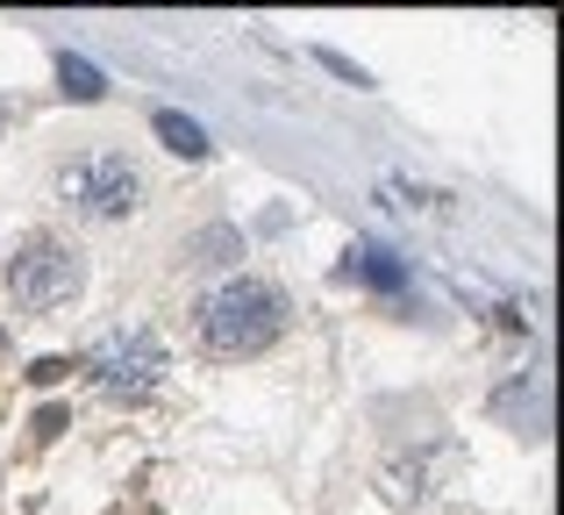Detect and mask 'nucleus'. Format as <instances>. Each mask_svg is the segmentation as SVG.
Listing matches in <instances>:
<instances>
[{"label": "nucleus", "instance_id": "nucleus-1", "mask_svg": "<svg viewBox=\"0 0 564 515\" xmlns=\"http://www.w3.org/2000/svg\"><path fill=\"white\" fill-rule=\"evenodd\" d=\"M286 322H293L286 287H272V279H258V272L215 279V287L200 293V308H193V330H200V344L215 351V358H258L264 344L286 336Z\"/></svg>", "mask_w": 564, "mask_h": 515}, {"label": "nucleus", "instance_id": "nucleus-3", "mask_svg": "<svg viewBox=\"0 0 564 515\" xmlns=\"http://www.w3.org/2000/svg\"><path fill=\"white\" fill-rule=\"evenodd\" d=\"M86 373H94V387H108L115 401H143V394H158L165 373H172L165 336H158L151 322H122V330H108L86 351Z\"/></svg>", "mask_w": 564, "mask_h": 515}, {"label": "nucleus", "instance_id": "nucleus-5", "mask_svg": "<svg viewBox=\"0 0 564 515\" xmlns=\"http://www.w3.org/2000/svg\"><path fill=\"white\" fill-rule=\"evenodd\" d=\"M158 137H165V143H172V151H186V158H200V151H207V137H200V122H186V115H172V108H165V115H158Z\"/></svg>", "mask_w": 564, "mask_h": 515}, {"label": "nucleus", "instance_id": "nucleus-6", "mask_svg": "<svg viewBox=\"0 0 564 515\" xmlns=\"http://www.w3.org/2000/svg\"><path fill=\"white\" fill-rule=\"evenodd\" d=\"M65 86H72V94H86V100H94V94H100V79H94V65H79V57H65Z\"/></svg>", "mask_w": 564, "mask_h": 515}, {"label": "nucleus", "instance_id": "nucleus-2", "mask_svg": "<svg viewBox=\"0 0 564 515\" xmlns=\"http://www.w3.org/2000/svg\"><path fill=\"white\" fill-rule=\"evenodd\" d=\"M151 180L143 165L122 151V143H79L51 165V201L72 215V223H94V229H115L143 208Z\"/></svg>", "mask_w": 564, "mask_h": 515}, {"label": "nucleus", "instance_id": "nucleus-4", "mask_svg": "<svg viewBox=\"0 0 564 515\" xmlns=\"http://www.w3.org/2000/svg\"><path fill=\"white\" fill-rule=\"evenodd\" d=\"M79 287H86L79 244H65V237H22L8 251V293H14V308H29V315L65 308Z\"/></svg>", "mask_w": 564, "mask_h": 515}]
</instances>
